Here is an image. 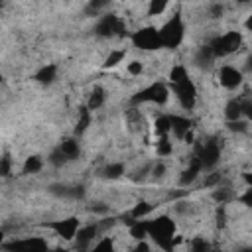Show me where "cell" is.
<instances>
[{"instance_id":"obj_2","label":"cell","mask_w":252,"mask_h":252,"mask_svg":"<svg viewBox=\"0 0 252 252\" xmlns=\"http://www.w3.org/2000/svg\"><path fill=\"white\" fill-rule=\"evenodd\" d=\"M159 43L161 47H177L181 41H183V35H185V26H183V18L181 14H175L173 18H169L159 30Z\"/></svg>"},{"instance_id":"obj_22","label":"cell","mask_w":252,"mask_h":252,"mask_svg":"<svg viewBox=\"0 0 252 252\" xmlns=\"http://www.w3.org/2000/svg\"><path fill=\"white\" fill-rule=\"evenodd\" d=\"M91 124V110L87 106H81L79 108V120H77V126H75V136H81Z\"/></svg>"},{"instance_id":"obj_29","label":"cell","mask_w":252,"mask_h":252,"mask_svg":"<svg viewBox=\"0 0 252 252\" xmlns=\"http://www.w3.org/2000/svg\"><path fill=\"white\" fill-rule=\"evenodd\" d=\"M154 130H156V134L159 136V138H163V136H167L169 134V116H158L156 118V124H154Z\"/></svg>"},{"instance_id":"obj_42","label":"cell","mask_w":252,"mask_h":252,"mask_svg":"<svg viewBox=\"0 0 252 252\" xmlns=\"http://www.w3.org/2000/svg\"><path fill=\"white\" fill-rule=\"evenodd\" d=\"M126 71L130 73V75H134V77H138V75H142V71H144V65L140 63V61H130L128 65H126Z\"/></svg>"},{"instance_id":"obj_45","label":"cell","mask_w":252,"mask_h":252,"mask_svg":"<svg viewBox=\"0 0 252 252\" xmlns=\"http://www.w3.org/2000/svg\"><path fill=\"white\" fill-rule=\"evenodd\" d=\"M250 71H252V57L248 55L246 61H244V71H242V75H244V73H250Z\"/></svg>"},{"instance_id":"obj_38","label":"cell","mask_w":252,"mask_h":252,"mask_svg":"<svg viewBox=\"0 0 252 252\" xmlns=\"http://www.w3.org/2000/svg\"><path fill=\"white\" fill-rule=\"evenodd\" d=\"M87 211H89V213H94V215H108V213H110V207H108L106 203H102V201H96V203L89 205Z\"/></svg>"},{"instance_id":"obj_44","label":"cell","mask_w":252,"mask_h":252,"mask_svg":"<svg viewBox=\"0 0 252 252\" xmlns=\"http://www.w3.org/2000/svg\"><path fill=\"white\" fill-rule=\"evenodd\" d=\"M134 252H152V250H150L146 240H138V244L134 246Z\"/></svg>"},{"instance_id":"obj_32","label":"cell","mask_w":252,"mask_h":252,"mask_svg":"<svg viewBox=\"0 0 252 252\" xmlns=\"http://www.w3.org/2000/svg\"><path fill=\"white\" fill-rule=\"evenodd\" d=\"M89 252H114V242H112V238L104 236V238H100Z\"/></svg>"},{"instance_id":"obj_10","label":"cell","mask_w":252,"mask_h":252,"mask_svg":"<svg viewBox=\"0 0 252 252\" xmlns=\"http://www.w3.org/2000/svg\"><path fill=\"white\" fill-rule=\"evenodd\" d=\"M43 226L51 228L57 236H61V238H65V240H73L75 234H77V230H79V226H81V222H79L77 217H67V219H61V220L45 222Z\"/></svg>"},{"instance_id":"obj_12","label":"cell","mask_w":252,"mask_h":252,"mask_svg":"<svg viewBox=\"0 0 252 252\" xmlns=\"http://www.w3.org/2000/svg\"><path fill=\"white\" fill-rule=\"evenodd\" d=\"M242 81H244V75H242L240 69H236L232 65H222L219 69V83L224 89H230V91L232 89H238L242 85Z\"/></svg>"},{"instance_id":"obj_21","label":"cell","mask_w":252,"mask_h":252,"mask_svg":"<svg viewBox=\"0 0 252 252\" xmlns=\"http://www.w3.org/2000/svg\"><path fill=\"white\" fill-rule=\"evenodd\" d=\"M152 211H154V205H150L148 201H138V203L132 207V211H130V219H132V220H142V219L148 217Z\"/></svg>"},{"instance_id":"obj_33","label":"cell","mask_w":252,"mask_h":252,"mask_svg":"<svg viewBox=\"0 0 252 252\" xmlns=\"http://www.w3.org/2000/svg\"><path fill=\"white\" fill-rule=\"evenodd\" d=\"M248 126H250V122L244 120V118L234 120V122H226V128H228L230 132H236V134H246V132H248Z\"/></svg>"},{"instance_id":"obj_19","label":"cell","mask_w":252,"mask_h":252,"mask_svg":"<svg viewBox=\"0 0 252 252\" xmlns=\"http://www.w3.org/2000/svg\"><path fill=\"white\" fill-rule=\"evenodd\" d=\"M106 100V94H104V89L102 87H94L89 94V100H87V108L93 112V110H98Z\"/></svg>"},{"instance_id":"obj_20","label":"cell","mask_w":252,"mask_h":252,"mask_svg":"<svg viewBox=\"0 0 252 252\" xmlns=\"http://www.w3.org/2000/svg\"><path fill=\"white\" fill-rule=\"evenodd\" d=\"M124 171H126L124 163L122 161H114V163H108V165L102 167V177L104 179H120L124 175Z\"/></svg>"},{"instance_id":"obj_48","label":"cell","mask_w":252,"mask_h":252,"mask_svg":"<svg viewBox=\"0 0 252 252\" xmlns=\"http://www.w3.org/2000/svg\"><path fill=\"white\" fill-rule=\"evenodd\" d=\"M238 252H252V248H248V246H246V248H242V250H238Z\"/></svg>"},{"instance_id":"obj_35","label":"cell","mask_w":252,"mask_h":252,"mask_svg":"<svg viewBox=\"0 0 252 252\" xmlns=\"http://www.w3.org/2000/svg\"><path fill=\"white\" fill-rule=\"evenodd\" d=\"M165 8H167V2L165 0H152L148 4V14L150 16H159V14L165 12Z\"/></svg>"},{"instance_id":"obj_50","label":"cell","mask_w":252,"mask_h":252,"mask_svg":"<svg viewBox=\"0 0 252 252\" xmlns=\"http://www.w3.org/2000/svg\"><path fill=\"white\" fill-rule=\"evenodd\" d=\"M0 8H2V4H0Z\"/></svg>"},{"instance_id":"obj_31","label":"cell","mask_w":252,"mask_h":252,"mask_svg":"<svg viewBox=\"0 0 252 252\" xmlns=\"http://www.w3.org/2000/svg\"><path fill=\"white\" fill-rule=\"evenodd\" d=\"M47 159H49V163H51L53 167H63V165H67V163H69V159L63 156V152H61L59 148H55V150L49 154V158H47Z\"/></svg>"},{"instance_id":"obj_40","label":"cell","mask_w":252,"mask_h":252,"mask_svg":"<svg viewBox=\"0 0 252 252\" xmlns=\"http://www.w3.org/2000/svg\"><path fill=\"white\" fill-rule=\"evenodd\" d=\"M10 165H12V159L8 154L0 156V177H8L10 175Z\"/></svg>"},{"instance_id":"obj_26","label":"cell","mask_w":252,"mask_h":252,"mask_svg":"<svg viewBox=\"0 0 252 252\" xmlns=\"http://www.w3.org/2000/svg\"><path fill=\"white\" fill-rule=\"evenodd\" d=\"M124 55H126V51H124V49H114V51H110V53L106 55V59H104V63H102V65H104L106 69L116 67L118 63H122Z\"/></svg>"},{"instance_id":"obj_43","label":"cell","mask_w":252,"mask_h":252,"mask_svg":"<svg viewBox=\"0 0 252 252\" xmlns=\"http://www.w3.org/2000/svg\"><path fill=\"white\" fill-rule=\"evenodd\" d=\"M209 14H211V18H220L224 14V6L219 4V2H215V4L209 6Z\"/></svg>"},{"instance_id":"obj_5","label":"cell","mask_w":252,"mask_h":252,"mask_svg":"<svg viewBox=\"0 0 252 252\" xmlns=\"http://www.w3.org/2000/svg\"><path fill=\"white\" fill-rule=\"evenodd\" d=\"M94 33L98 37H114V35H124L126 33V26L124 22L116 16V14H104L98 18L96 26H94Z\"/></svg>"},{"instance_id":"obj_24","label":"cell","mask_w":252,"mask_h":252,"mask_svg":"<svg viewBox=\"0 0 252 252\" xmlns=\"http://www.w3.org/2000/svg\"><path fill=\"white\" fill-rule=\"evenodd\" d=\"M130 236H134L136 240H144L148 236V224H146V220H132L130 222Z\"/></svg>"},{"instance_id":"obj_23","label":"cell","mask_w":252,"mask_h":252,"mask_svg":"<svg viewBox=\"0 0 252 252\" xmlns=\"http://www.w3.org/2000/svg\"><path fill=\"white\" fill-rule=\"evenodd\" d=\"M213 201H217L219 205H226L228 201H232V197H234V193L228 189V187H222V185H217L215 189H213Z\"/></svg>"},{"instance_id":"obj_14","label":"cell","mask_w":252,"mask_h":252,"mask_svg":"<svg viewBox=\"0 0 252 252\" xmlns=\"http://www.w3.org/2000/svg\"><path fill=\"white\" fill-rule=\"evenodd\" d=\"M201 171H203V169H201V163H199V159L193 156L189 167H185L183 173H181V177H179V185H181V187H189V185H193Z\"/></svg>"},{"instance_id":"obj_4","label":"cell","mask_w":252,"mask_h":252,"mask_svg":"<svg viewBox=\"0 0 252 252\" xmlns=\"http://www.w3.org/2000/svg\"><path fill=\"white\" fill-rule=\"evenodd\" d=\"M240 45H242V35H240L238 32H226V33H222V35L215 37V39L209 43V47H211V51H213L215 59H217V57H224V55H230V53L238 51V49H240Z\"/></svg>"},{"instance_id":"obj_16","label":"cell","mask_w":252,"mask_h":252,"mask_svg":"<svg viewBox=\"0 0 252 252\" xmlns=\"http://www.w3.org/2000/svg\"><path fill=\"white\" fill-rule=\"evenodd\" d=\"M33 79L39 83V85H51L55 79H57V65L53 63H47L43 67H39L33 75Z\"/></svg>"},{"instance_id":"obj_18","label":"cell","mask_w":252,"mask_h":252,"mask_svg":"<svg viewBox=\"0 0 252 252\" xmlns=\"http://www.w3.org/2000/svg\"><path fill=\"white\" fill-rule=\"evenodd\" d=\"M224 118H226V122H234V120L244 118L242 116V102H240V98H230L226 102V106H224Z\"/></svg>"},{"instance_id":"obj_13","label":"cell","mask_w":252,"mask_h":252,"mask_svg":"<svg viewBox=\"0 0 252 252\" xmlns=\"http://www.w3.org/2000/svg\"><path fill=\"white\" fill-rule=\"evenodd\" d=\"M191 128H193V122L187 116H179V114L169 116V134H173L177 140H183L185 134L191 132Z\"/></svg>"},{"instance_id":"obj_25","label":"cell","mask_w":252,"mask_h":252,"mask_svg":"<svg viewBox=\"0 0 252 252\" xmlns=\"http://www.w3.org/2000/svg\"><path fill=\"white\" fill-rule=\"evenodd\" d=\"M41 167H43L41 158H39V156H30V158H26L22 169H24V173H37Z\"/></svg>"},{"instance_id":"obj_39","label":"cell","mask_w":252,"mask_h":252,"mask_svg":"<svg viewBox=\"0 0 252 252\" xmlns=\"http://www.w3.org/2000/svg\"><path fill=\"white\" fill-rule=\"evenodd\" d=\"M189 211H191V207H189V203H187V201L179 199V201H175V203H173V213H175L177 217H185V215H189Z\"/></svg>"},{"instance_id":"obj_3","label":"cell","mask_w":252,"mask_h":252,"mask_svg":"<svg viewBox=\"0 0 252 252\" xmlns=\"http://www.w3.org/2000/svg\"><path fill=\"white\" fill-rule=\"evenodd\" d=\"M169 98V89L165 83H152L138 91L132 98L130 104H142V102H154V104H163Z\"/></svg>"},{"instance_id":"obj_17","label":"cell","mask_w":252,"mask_h":252,"mask_svg":"<svg viewBox=\"0 0 252 252\" xmlns=\"http://www.w3.org/2000/svg\"><path fill=\"white\" fill-rule=\"evenodd\" d=\"M213 63H215V55H213L211 47L209 45H201L197 49V53H195V65L201 67V69H209V67H213Z\"/></svg>"},{"instance_id":"obj_46","label":"cell","mask_w":252,"mask_h":252,"mask_svg":"<svg viewBox=\"0 0 252 252\" xmlns=\"http://www.w3.org/2000/svg\"><path fill=\"white\" fill-rule=\"evenodd\" d=\"M47 252H69V250H63V248H53V250H47Z\"/></svg>"},{"instance_id":"obj_28","label":"cell","mask_w":252,"mask_h":252,"mask_svg":"<svg viewBox=\"0 0 252 252\" xmlns=\"http://www.w3.org/2000/svg\"><path fill=\"white\" fill-rule=\"evenodd\" d=\"M156 152H158L159 158H167L169 154H173V144L169 142L167 136H163V138L158 140V144H156Z\"/></svg>"},{"instance_id":"obj_11","label":"cell","mask_w":252,"mask_h":252,"mask_svg":"<svg viewBox=\"0 0 252 252\" xmlns=\"http://www.w3.org/2000/svg\"><path fill=\"white\" fill-rule=\"evenodd\" d=\"M100 234V230H98V224L96 222H89V224H83V226H79V230H77V234H75V248L79 250V252H89L91 250V246H93V242H94V238Z\"/></svg>"},{"instance_id":"obj_6","label":"cell","mask_w":252,"mask_h":252,"mask_svg":"<svg viewBox=\"0 0 252 252\" xmlns=\"http://www.w3.org/2000/svg\"><path fill=\"white\" fill-rule=\"evenodd\" d=\"M195 158L199 159L201 169L213 171V169L219 165V159H220V146H219V142H217L215 138L209 140V142H205V144L197 150Z\"/></svg>"},{"instance_id":"obj_30","label":"cell","mask_w":252,"mask_h":252,"mask_svg":"<svg viewBox=\"0 0 252 252\" xmlns=\"http://www.w3.org/2000/svg\"><path fill=\"white\" fill-rule=\"evenodd\" d=\"M189 250L191 252H209L211 246H209V242L203 236H195V238L189 240Z\"/></svg>"},{"instance_id":"obj_36","label":"cell","mask_w":252,"mask_h":252,"mask_svg":"<svg viewBox=\"0 0 252 252\" xmlns=\"http://www.w3.org/2000/svg\"><path fill=\"white\" fill-rule=\"evenodd\" d=\"M47 191H49L51 195H55V197L67 199V195H69V185H65V183H51V185L47 187Z\"/></svg>"},{"instance_id":"obj_1","label":"cell","mask_w":252,"mask_h":252,"mask_svg":"<svg viewBox=\"0 0 252 252\" xmlns=\"http://www.w3.org/2000/svg\"><path fill=\"white\" fill-rule=\"evenodd\" d=\"M148 224V236H152V240L163 250V252H171L175 248V222L169 217H158L156 220H146Z\"/></svg>"},{"instance_id":"obj_9","label":"cell","mask_w":252,"mask_h":252,"mask_svg":"<svg viewBox=\"0 0 252 252\" xmlns=\"http://www.w3.org/2000/svg\"><path fill=\"white\" fill-rule=\"evenodd\" d=\"M173 87V93L181 104V108L185 110H193L195 102H197V89H195V83L191 79H185L177 85H171Z\"/></svg>"},{"instance_id":"obj_8","label":"cell","mask_w":252,"mask_h":252,"mask_svg":"<svg viewBox=\"0 0 252 252\" xmlns=\"http://www.w3.org/2000/svg\"><path fill=\"white\" fill-rule=\"evenodd\" d=\"M132 43L144 51H154V49H159L161 43H159V33H158V28L154 26H146V28H140L138 32L132 33Z\"/></svg>"},{"instance_id":"obj_37","label":"cell","mask_w":252,"mask_h":252,"mask_svg":"<svg viewBox=\"0 0 252 252\" xmlns=\"http://www.w3.org/2000/svg\"><path fill=\"white\" fill-rule=\"evenodd\" d=\"M87 195V189L83 185H69V195L67 199H73V201H83Z\"/></svg>"},{"instance_id":"obj_41","label":"cell","mask_w":252,"mask_h":252,"mask_svg":"<svg viewBox=\"0 0 252 252\" xmlns=\"http://www.w3.org/2000/svg\"><path fill=\"white\" fill-rule=\"evenodd\" d=\"M150 173H152V177L161 179V177L165 175V163H163V161H156V163L150 167Z\"/></svg>"},{"instance_id":"obj_34","label":"cell","mask_w":252,"mask_h":252,"mask_svg":"<svg viewBox=\"0 0 252 252\" xmlns=\"http://www.w3.org/2000/svg\"><path fill=\"white\" fill-rule=\"evenodd\" d=\"M108 6V2H100V0H91L87 6H85V14L87 16H96L100 10H104Z\"/></svg>"},{"instance_id":"obj_15","label":"cell","mask_w":252,"mask_h":252,"mask_svg":"<svg viewBox=\"0 0 252 252\" xmlns=\"http://www.w3.org/2000/svg\"><path fill=\"white\" fill-rule=\"evenodd\" d=\"M61 152H63V156L69 159V161H73V159H77L79 156H81V146H79V140L77 138H63L61 142H59V146H57Z\"/></svg>"},{"instance_id":"obj_47","label":"cell","mask_w":252,"mask_h":252,"mask_svg":"<svg viewBox=\"0 0 252 252\" xmlns=\"http://www.w3.org/2000/svg\"><path fill=\"white\" fill-rule=\"evenodd\" d=\"M4 244V232H0V246Z\"/></svg>"},{"instance_id":"obj_49","label":"cell","mask_w":252,"mask_h":252,"mask_svg":"<svg viewBox=\"0 0 252 252\" xmlns=\"http://www.w3.org/2000/svg\"><path fill=\"white\" fill-rule=\"evenodd\" d=\"M0 83H2V75H0Z\"/></svg>"},{"instance_id":"obj_7","label":"cell","mask_w":252,"mask_h":252,"mask_svg":"<svg viewBox=\"0 0 252 252\" xmlns=\"http://www.w3.org/2000/svg\"><path fill=\"white\" fill-rule=\"evenodd\" d=\"M2 248L6 252H47V242L39 236H32V238H14L6 244H2Z\"/></svg>"},{"instance_id":"obj_27","label":"cell","mask_w":252,"mask_h":252,"mask_svg":"<svg viewBox=\"0 0 252 252\" xmlns=\"http://www.w3.org/2000/svg\"><path fill=\"white\" fill-rule=\"evenodd\" d=\"M185 79H189V75H187V69H185L183 65L171 67V71H169V83H171V85H177V83H181V81H185Z\"/></svg>"}]
</instances>
